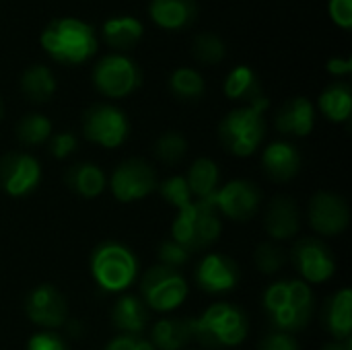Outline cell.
Returning <instances> with one entry per match:
<instances>
[{"label":"cell","mask_w":352,"mask_h":350,"mask_svg":"<svg viewBox=\"0 0 352 350\" xmlns=\"http://www.w3.org/2000/svg\"><path fill=\"white\" fill-rule=\"evenodd\" d=\"M262 307L276 332L293 336L309 326L316 311V301L307 283L278 281L264 291Z\"/></svg>","instance_id":"cell-1"},{"label":"cell","mask_w":352,"mask_h":350,"mask_svg":"<svg viewBox=\"0 0 352 350\" xmlns=\"http://www.w3.org/2000/svg\"><path fill=\"white\" fill-rule=\"evenodd\" d=\"M192 322V338L204 349L219 350L239 347L250 332L245 311L233 303H214Z\"/></svg>","instance_id":"cell-2"},{"label":"cell","mask_w":352,"mask_h":350,"mask_svg":"<svg viewBox=\"0 0 352 350\" xmlns=\"http://www.w3.org/2000/svg\"><path fill=\"white\" fill-rule=\"evenodd\" d=\"M270 101L264 97L258 103L231 109L219 124L221 144L235 157L254 155L266 136V109Z\"/></svg>","instance_id":"cell-3"},{"label":"cell","mask_w":352,"mask_h":350,"mask_svg":"<svg viewBox=\"0 0 352 350\" xmlns=\"http://www.w3.org/2000/svg\"><path fill=\"white\" fill-rule=\"evenodd\" d=\"M43 50L60 64H82L97 52V37L80 19H56L41 33Z\"/></svg>","instance_id":"cell-4"},{"label":"cell","mask_w":352,"mask_h":350,"mask_svg":"<svg viewBox=\"0 0 352 350\" xmlns=\"http://www.w3.org/2000/svg\"><path fill=\"white\" fill-rule=\"evenodd\" d=\"M91 274L105 293H124L138 276L134 252L120 241H103L91 252Z\"/></svg>","instance_id":"cell-5"},{"label":"cell","mask_w":352,"mask_h":350,"mask_svg":"<svg viewBox=\"0 0 352 350\" xmlns=\"http://www.w3.org/2000/svg\"><path fill=\"white\" fill-rule=\"evenodd\" d=\"M223 231L221 215L208 200H194L179 210L171 225V239L184 245L190 254L210 248Z\"/></svg>","instance_id":"cell-6"},{"label":"cell","mask_w":352,"mask_h":350,"mask_svg":"<svg viewBox=\"0 0 352 350\" xmlns=\"http://www.w3.org/2000/svg\"><path fill=\"white\" fill-rule=\"evenodd\" d=\"M188 297V283L179 270L169 266H153L140 278V299L142 303L159 314L177 309Z\"/></svg>","instance_id":"cell-7"},{"label":"cell","mask_w":352,"mask_h":350,"mask_svg":"<svg viewBox=\"0 0 352 350\" xmlns=\"http://www.w3.org/2000/svg\"><path fill=\"white\" fill-rule=\"evenodd\" d=\"M82 134L97 146L118 149L130 134V122L120 107L109 103H95L82 116Z\"/></svg>","instance_id":"cell-8"},{"label":"cell","mask_w":352,"mask_h":350,"mask_svg":"<svg viewBox=\"0 0 352 350\" xmlns=\"http://www.w3.org/2000/svg\"><path fill=\"white\" fill-rule=\"evenodd\" d=\"M109 188L118 202L130 204V202L148 198L159 188V179L148 161L134 157V159L122 161L113 169L109 177Z\"/></svg>","instance_id":"cell-9"},{"label":"cell","mask_w":352,"mask_h":350,"mask_svg":"<svg viewBox=\"0 0 352 350\" xmlns=\"http://www.w3.org/2000/svg\"><path fill=\"white\" fill-rule=\"evenodd\" d=\"M93 83L105 97L120 99L140 87V68L134 60L122 54H109L97 62L93 70Z\"/></svg>","instance_id":"cell-10"},{"label":"cell","mask_w":352,"mask_h":350,"mask_svg":"<svg viewBox=\"0 0 352 350\" xmlns=\"http://www.w3.org/2000/svg\"><path fill=\"white\" fill-rule=\"evenodd\" d=\"M291 262L303 276V283L322 285L336 274V258L332 250L316 237L299 239L291 250Z\"/></svg>","instance_id":"cell-11"},{"label":"cell","mask_w":352,"mask_h":350,"mask_svg":"<svg viewBox=\"0 0 352 350\" xmlns=\"http://www.w3.org/2000/svg\"><path fill=\"white\" fill-rule=\"evenodd\" d=\"M260 200V188L250 179H233L208 198V202L214 206L219 215L239 223L250 221L258 212Z\"/></svg>","instance_id":"cell-12"},{"label":"cell","mask_w":352,"mask_h":350,"mask_svg":"<svg viewBox=\"0 0 352 350\" xmlns=\"http://www.w3.org/2000/svg\"><path fill=\"white\" fill-rule=\"evenodd\" d=\"M41 182V165L33 155L8 153L0 159V188L12 198L31 194Z\"/></svg>","instance_id":"cell-13"},{"label":"cell","mask_w":352,"mask_h":350,"mask_svg":"<svg viewBox=\"0 0 352 350\" xmlns=\"http://www.w3.org/2000/svg\"><path fill=\"white\" fill-rule=\"evenodd\" d=\"M307 217L314 231L324 237H336L344 233L351 223L346 200L334 192H318L309 202Z\"/></svg>","instance_id":"cell-14"},{"label":"cell","mask_w":352,"mask_h":350,"mask_svg":"<svg viewBox=\"0 0 352 350\" xmlns=\"http://www.w3.org/2000/svg\"><path fill=\"white\" fill-rule=\"evenodd\" d=\"M25 314L35 326H39L43 330H54L66 322L68 303H66L64 295L54 285L43 283L27 295Z\"/></svg>","instance_id":"cell-15"},{"label":"cell","mask_w":352,"mask_h":350,"mask_svg":"<svg viewBox=\"0 0 352 350\" xmlns=\"http://www.w3.org/2000/svg\"><path fill=\"white\" fill-rule=\"evenodd\" d=\"M196 285L200 291L208 295H223L237 289L241 270L235 260L223 254H208L200 260L194 272Z\"/></svg>","instance_id":"cell-16"},{"label":"cell","mask_w":352,"mask_h":350,"mask_svg":"<svg viewBox=\"0 0 352 350\" xmlns=\"http://www.w3.org/2000/svg\"><path fill=\"white\" fill-rule=\"evenodd\" d=\"M301 163L303 159L299 149L287 140H274L262 153V169L266 177H270L276 184L293 179L299 173Z\"/></svg>","instance_id":"cell-17"},{"label":"cell","mask_w":352,"mask_h":350,"mask_svg":"<svg viewBox=\"0 0 352 350\" xmlns=\"http://www.w3.org/2000/svg\"><path fill=\"white\" fill-rule=\"evenodd\" d=\"M264 227L274 241L293 239L301 229V217L295 200L291 196H276L266 208Z\"/></svg>","instance_id":"cell-18"},{"label":"cell","mask_w":352,"mask_h":350,"mask_svg":"<svg viewBox=\"0 0 352 350\" xmlns=\"http://www.w3.org/2000/svg\"><path fill=\"white\" fill-rule=\"evenodd\" d=\"M276 130L287 136L303 138L311 134L314 124H316V109L314 103L307 97H295L289 99L276 113L274 118Z\"/></svg>","instance_id":"cell-19"},{"label":"cell","mask_w":352,"mask_h":350,"mask_svg":"<svg viewBox=\"0 0 352 350\" xmlns=\"http://www.w3.org/2000/svg\"><path fill=\"white\" fill-rule=\"evenodd\" d=\"M322 324L334 340H349L352 334V293L340 289L334 293L322 309Z\"/></svg>","instance_id":"cell-20"},{"label":"cell","mask_w":352,"mask_h":350,"mask_svg":"<svg viewBox=\"0 0 352 350\" xmlns=\"http://www.w3.org/2000/svg\"><path fill=\"white\" fill-rule=\"evenodd\" d=\"M111 324L120 334L140 336L148 326V307L138 295H122L111 307Z\"/></svg>","instance_id":"cell-21"},{"label":"cell","mask_w":352,"mask_h":350,"mask_svg":"<svg viewBox=\"0 0 352 350\" xmlns=\"http://www.w3.org/2000/svg\"><path fill=\"white\" fill-rule=\"evenodd\" d=\"M198 6L194 0H153L148 14L163 29H184L196 19Z\"/></svg>","instance_id":"cell-22"},{"label":"cell","mask_w":352,"mask_h":350,"mask_svg":"<svg viewBox=\"0 0 352 350\" xmlns=\"http://www.w3.org/2000/svg\"><path fill=\"white\" fill-rule=\"evenodd\" d=\"M155 350H184L192 338V322L190 320H175L163 318L151 326V340Z\"/></svg>","instance_id":"cell-23"},{"label":"cell","mask_w":352,"mask_h":350,"mask_svg":"<svg viewBox=\"0 0 352 350\" xmlns=\"http://www.w3.org/2000/svg\"><path fill=\"white\" fill-rule=\"evenodd\" d=\"M64 179H66V186L80 198H97L103 194V190L107 186V177H105L103 169L89 161L72 165L66 171Z\"/></svg>","instance_id":"cell-24"},{"label":"cell","mask_w":352,"mask_h":350,"mask_svg":"<svg viewBox=\"0 0 352 350\" xmlns=\"http://www.w3.org/2000/svg\"><path fill=\"white\" fill-rule=\"evenodd\" d=\"M184 177L188 182V188H190L194 200H208L219 190L221 171L212 159L200 157L190 165L188 175H184Z\"/></svg>","instance_id":"cell-25"},{"label":"cell","mask_w":352,"mask_h":350,"mask_svg":"<svg viewBox=\"0 0 352 350\" xmlns=\"http://www.w3.org/2000/svg\"><path fill=\"white\" fill-rule=\"evenodd\" d=\"M225 93L229 99L241 101L245 105H252V103H258L260 99H264L262 85L250 66H237L229 72V76L225 80Z\"/></svg>","instance_id":"cell-26"},{"label":"cell","mask_w":352,"mask_h":350,"mask_svg":"<svg viewBox=\"0 0 352 350\" xmlns=\"http://www.w3.org/2000/svg\"><path fill=\"white\" fill-rule=\"evenodd\" d=\"M21 91L31 103H47L56 93V76L47 66L33 64L21 76Z\"/></svg>","instance_id":"cell-27"},{"label":"cell","mask_w":352,"mask_h":350,"mask_svg":"<svg viewBox=\"0 0 352 350\" xmlns=\"http://www.w3.org/2000/svg\"><path fill=\"white\" fill-rule=\"evenodd\" d=\"M142 37V23L134 17H113L103 23V39L113 50H130Z\"/></svg>","instance_id":"cell-28"},{"label":"cell","mask_w":352,"mask_h":350,"mask_svg":"<svg viewBox=\"0 0 352 350\" xmlns=\"http://www.w3.org/2000/svg\"><path fill=\"white\" fill-rule=\"evenodd\" d=\"M320 109L330 122H346L352 111V89L349 83H334L320 95Z\"/></svg>","instance_id":"cell-29"},{"label":"cell","mask_w":352,"mask_h":350,"mask_svg":"<svg viewBox=\"0 0 352 350\" xmlns=\"http://www.w3.org/2000/svg\"><path fill=\"white\" fill-rule=\"evenodd\" d=\"M169 89H171L173 97H177L179 101H198L204 95L206 85L198 70L177 68L169 78Z\"/></svg>","instance_id":"cell-30"},{"label":"cell","mask_w":352,"mask_h":350,"mask_svg":"<svg viewBox=\"0 0 352 350\" xmlns=\"http://www.w3.org/2000/svg\"><path fill=\"white\" fill-rule=\"evenodd\" d=\"M52 136V122L41 113H27L16 124V138L27 146H37Z\"/></svg>","instance_id":"cell-31"},{"label":"cell","mask_w":352,"mask_h":350,"mask_svg":"<svg viewBox=\"0 0 352 350\" xmlns=\"http://www.w3.org/2000/svg\"><path fill=\"white\" fill-rule=\"evenodd\" d=\"M188 153V140L179 132H165L155 142V155L165 165H177Z\"/></svg>","instance_id":"cell-32"},{"label":"cell","mask_w":352,"mask_h":350,"mask_svg":"<svg viewBox=\"0 0 352 350\" xmlns=\"http://www.w3.org/2000/svg\"><path fill=\"white\" fill-rule=\"evenodd\" d=\"M157 190H159L161 198H163L167 204H171L173 208H177V212L184 210V208H188V206L194 202V196H192V192H190L188 182H186L184 175L167 177L163 184H159Z\"/></svg>","instance_id":"cell-33"},{"label":"cell","mask_w":352,"mask_h":350,"mask_svg":"<svg viewBox=\"0 0 352 350\" xmlns=\"http://www.w3.org/2000/svg\"><path fill=\"white\" fill-rule=\"evenodd\" d=\"M287 262V252L276 243H260L254 252V264L262 274H274L278 272Z\"/></svg>","instance_id":"cell-34"},{"label":"cell","mask_w":352,"mask_h":350,"mask_svg":"<svg viewBox=\"0 0 352 350\" xmlns=\"http://www.w3.org/2000/svg\"><path fill=\"white\" fill-rule=\"evenodd\" d=\"M194 58L202 64H219L225 58V43L212 33H202L194 41Z\"/></svg>","instance_id":"cell-35"},{"label":"cell","mask_w":352,"mask_h":350,"mask_svg":"<svg viewBox=\"0 0 352 350\" xmlns=\"http://www.w3.org/2000/svg\"><path fill=\"white\" fill-rule=\"evenodd\" d=\"M190 258H192V254L184 245L173 241V239H167V241H163L159 245V260H161L163 266L179 270V268H184L190 262Z\"/></svg>","instance_id":"cell-36"},{"label":"cell","mask_w":352,"mask_h":350,"mask_svg":"<svg viewBox=\"0 0 352 350\" xmlns=\"http://www.w3.org/2000/svg\"><path fill=\"white\" fill-rule=\"evenodd\" d=\"M76 136L72 132H58L50 136V155L56 159H66L76 151Z\"/></svg>","instance_id":"cell-37"},{"label":"cell","mask_w":352,"mask_h":350,"mask_svg":"<svg viewBox=\"0 0 352 350\" xmlns=\"http://www.w3.org/2000/svg\"><path fill=\"white\" fill-rule=\"evenodd\" d=\"M258 350H299V344L297 340L291 336V334H285V332H270L266 334L260 344H258Z\"/></svg>","instance_id":"cell-38"},{"label":"cell","mask_w":352,"mask_h":350,"mask_svg":"<svg viewBox=\"0 0 352 350\" xmlns=\"http://www.w3.org/2000/svg\"><path fill=\"white\" fill-rule=\"evenodd\" d=\"M27 350H68L66 342L54 332H37L29 338Z\"/></svg>","instance_id":"cell-39"},{"label":"cell","mask_w":352,"mask_h":350,"mask_svg":"<svg viewBox=\"0 0 352 350\" xmlns=\"http://www.w3.org/2000/svg\"><path fill=\"white\" fill-rule=\"evenodd\" d=\"M330 17L332 21L342 27L351 29L352 27V0H330Z\"/></svg>","instance_id":"cell-40"},{"label":"cell","mask_w":352,"mask_h":350,"mask_svg":"<svg viewBox=\"0 0 352 350\" xmlns=\"http://www.w3.org/2000/svg\"><path fill=\"white\" fill-rule=\"evenodd\" d=\"M103 350H155L153 344L140 336H126V334H120L116 336L107 347Z\"/></svg>","instance_id":"cell-41"},{"label":"cell","mask_w":352,"mask_h":350,"mask_svg":"<svg viewBox=\"0 0 352 350\" xmlns=\"http://www.w3.org/2000/svg\"><path fill=\"white\" fill-rule=\"evenodd\" d=\"M328 72L334 76H346L352 72V60L351 58H332L328 62Z\"/></svg>","instance_id":"cell-42"},{"label":"cell","mask_w":352,"mask_h":350,"mask_svg":"<svg viewBox=\"0 0 352 350\" xmlns=\"http://www.w3.org/2000/svg\"><path fill=\"white\" fill-rule=\"evenodd\" d=\"M322 350H352V342L351 338L349 340H332Z\"/></svg>","instance_id":"cell-43"},{"label":"cell","mask_w":352,"mask_h":350,"mask_svg":"<svg viewBox=\"0 0 352 350\" xmlns=\"http://www.w3.org/2000/svg\"><path fill=\"white\" fill-rule=\"evenodd\" d=\"M2 116H4V103H2V99H0V120H2Z\"/></svg>","instance_id":"cell-44"}]
</instances>
